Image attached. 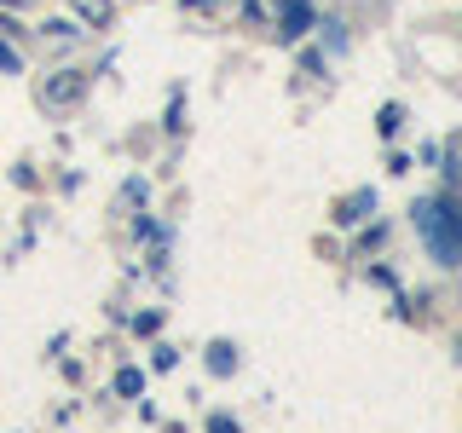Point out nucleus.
I'll return each instance as SVG.
<instances>
[{
  "label": "nucleus",
  "mask_w": 462,
  "mask_h": 433,
  "mask_svg": "<svg viewBox=\"0 0 462 433\" xmlns=\"http://www.w3.org/2000/svg\"><path fill=\"white\" fill-rule=\"evenodd\" d=\"M81 93H87V76H81V69H52V76L41 81V105H47V110L81 105Z\"/></svg>",
  "instance_id": "nucleus-2"
},
{
  "label": "nucleus",
  "mask_w": 462,
  "mask_h": 433,
  "mask_svg": "<svg viewBox=\"0 0 462 433\" xmlns=\"http://www.w3.org/2000/svg\"><path fill=\"white\" fill-rule=\"evenodd\" d=\"M457 346H462V336H457Z\"/></svg>",
  "instance_id": "nucleus-13"
},
{
  "label": "nucleus",
  "mask_w": 462,
  "mask_h": 433,
  "mask_svg": "<svg viewBox=\"0 0 462 433\" xmlns=\"http://www.w3.org/2000/svg\"><path fill=\"white\" fill-rule=\"evenodd\" d=\"M116 387H122V393H139L144 375H139V370H122V375H116Z\"/></svg>",
  "instance_id": "nucleus-10"
},
{
  "label": "nucleus",
  "mask_w": 462,
  "mask_h": 433,
  "mask_svg": "<svg viewBox=\"0 0 462 433\" xmlns=\"http://www.w3.org/2000/svg\"><path fill=\"white\" fill-rule=\"evenodd\" d=\"M0 69H12V76H18V69H23V58H18V47H6V41H0Z\"/></svg>",
  "instance_id": "nucleus-9"
},
{
  "label": "nucleus",
  "mask_w": 462,
  "mask_h": 433,
  "mask_svg": "<svg viewBox=\"0 0 462 433\" xmlns=\"http://www.w3.org/2000/svg\"><path fill=\"white\" fill-rule=\"evenodd\" d=\"M41 35H47L52 47H58V41L69 47V41H81V23H69V18H47V23H41Z\"/></svg>",
  "instance_id": "nucleus-5"
},
{
  "label": "nucleus",
  "mask_w": 462,
  "mask_h": 433,
  "mask_svg": "<svg viewBox=\"0 0 462 433\" xmlns=\"http://www.w3.org/2000/svg\"><path fill=\"white\" fill-rule=\"evenodd\" d=\"M399 127H404V105H382V115H375V134H382V139H393Z\"/></svg>",
  "instance_id": "nucleus-7"
},
{
  "label": "nucleus",
  "mask_w": 462,
  "mask_h": 433,
  "mask_svg": "<svg viewBox=\"0 0 462 433\" xmlns=\"http://www.w3.org/2000/svg\"><path fill=\"white\" fill-rule=\"evenodd\" d=\"M69 6L81 12V23H93V29H105L110 23V0H69Z\"/></svg>",
  "instance_id": "nucleus-6"
},
{
  "label": "nucleus",
  "mask_w": 462,
  "mask_h": 433,
  "mask_svg": "<svg viewBox=\"0 0 462 433\" xmlns=\"http://www.w3.org/2000/svg\"><path fill=\"white\" fill-rule=\"evenodd\" d=\"M318 29H324V41H329V47H336V52L346 47V35H341V23H318Z\"/></svg>",
  "instance_id": "nucleus-11"
},
{
  "label": "nucleus",
  "mask_w": 462,
  "mask_h": 433,
  "mask_svg": "<svg viewBox=\"0 0 462 433\" xmlns=\"http://www.w3.org/2000/svg\"><path fill=\"white\" fill-rule=\"evenodd\" d=\"M208 433H237V422H231V416H214V422H208Z\"/></svg>",
  "instance_id": "nucleus-12"
},
{
  "label": "nucleus",
  "mask_w": 462,
  "mask_h": 433,
  "mask_svg": "<svg viewBox=\"0 0 462 433\" xmlns=\"http://www.w3.org/2000/svg\"><path fill=\"white\" fill-rule=\"evenodd\" d=\"M208 364H214V375H231V364H237V358H231V346L220 341V346L208 353Z\"/></svg>",
  "instance_id": "nucleus-8"
},
{
  "label": "nucleus",
  "mask_w": 462,
  "mask_h": 433,
  "mask_svg": "<svg viewBox=\"0 0 462 433\" xmlns=\"http://www.w3.org/2000/svg\"><path fill=\"white\" fill-rule=\"evenodd\" d=\"M370 208H375V191H353V197H341V202H336V226H358Z\"/></svg>",
  "instance_id": "nucleus-4"
},
{
  "label": "nucleus",
  "mask_w": 462,
  "mask_h": 433,
  "mask_svg": "<svg viewBox=\"0 0 462 433\" xmlns=\"http://www.w3.org/2000/svg\"><path fill=\"white\" fill-rule=\"evenodd\" d=\"M307 29H312V0H283V29H278V35L283 41H300Z\"/></svg>",
  "instance_id": "nucleus-3"
},
{
  "label": "nucleus",
  "mask_w": 462,
  "mask_h": 433,
  "mask_svg": "<svg viewBox=\"0 0 462 433\" xmlns=\"http://www.w3.org/2000/svg\"><path fill=\"white\" fill-rule=\"evenodd\" d=\"M411 220H416V231L428 237V249H433V260H439V266H462V202H457V191L422 197V202L411 208Z\"/></svg>",
  "instance_id": "nucleus-1"
}]
</instances>
